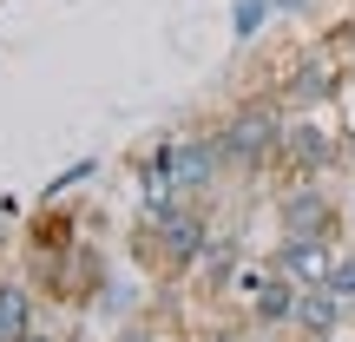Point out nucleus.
I'll list each match as a JSON object with an SVG mask.
<instances>
[{
  "label": "nucleus",
  "instance_id": "nucleus-12",
  "mask_svg": "<svg viewBox=\"0 0 355 342\" xmlns=\"http://www.w3.org/2000/svg\"><path fill=\"white\" fill-rule=\"evenodd\" d=\"M92 171H99V158H73V165H66L60 178H46V191H40V198H46V204H53V198H66V191H79Z\"/></svg>",
  "mask_w": 355,
  "mask_h": 342
},
{
  "label": "nucleus",
  "instance_id": "nucleus-5",
  "mask_svg": "<svg viewBox=\"0 0 355 342\" xmlns=\"http://www.w3.org/2000/svg\"><path fill=\"white\" fill-rule=\"evenodd\" d=\"M171 171H178V185H184L191 198H211V191L224 185V171H230L224 145H217V126L211 132H178L171 139Z\"/></svg>",
  "mask_w": 355,
  "mask_h": 342
},
{
  "label": "nucleus",
  "instance_id": "nucleus-19",
  "mask_svg": "<svg viewBox=\"0 0 355 342\" xmlns=\"http://www.w3.org/2000/svg\"><path fill=\"white\" fill-rule=\"evenodd\" d=\"M349 73H355V33H349Z\"/></svg>",
  "mask_w": 355,
  "mask_h": 342
},
{
  "label": "nucleus",
  "instance_id": "nucleus-7",
  "mask_svg": "<svg viewBox=\"0 0 355 342\" xmlns=\"http://www.w3.org/2000/svg\"><path fill=\"white\" fill-rule=\"evenodd\" d=\"M349 86V66H336L329 53H309V60H296L290 86H283V105L290 112H309V105H336V92Z\"/></svg>",
  "mask_w": 355,
  "mask_h": 342
},
{
  "label": "nucleus",
  "instance_id": "nucleus-17",
  "mask_svg": "<svg viewBox=\"0 0 355 342\" xmlns=\"http://www.w3.org/2000/svg\"><path fill=\"white\" fill-rule=\"evenodd\" d=\"M0 342H20V336H13V323H7V316H0Z\"/></svg>",
  "mask_w": 355,
  "mask_h": 342
},
{
  "label": "nucleus",
  "instance_id": "nucleus-10",
  "mask_svg": "<svg viewBox=\"0 0 355 342\" xmlns=\"http://www.w3.org/2000/svg\"><path fill=\"white\" fill-rule=\"evenodd\" d=\"M237 270H243V237H237V230H211V243H204V257L191 264V277L217 296V290H230Z\"/></svg>",
  "mask_w": 355,
  "mask_h": 342
},
{
  "label": "nucleus",
  "instance_id": "nucleus-11",
  "mask_svg": "<svg viewBox=\"0 0 355 342\" xmlns=\"http://www.w3.org/2000/svg\"><path fill=\"white\" fill-rule=\"evenodd\" d=\"M0 316L13 323V336H26V330H33V290L13 283V277H0Z\"/></svg>",
  "mask_w": 355,
  "mask_h": 342
},
{
  "label": "nucleus",
  "instance_id": "nucleus-6",
  "mask_svg": "<svg viewBox=\"0 0 355 342\" xmlns=\"http://www.w3.org/2000/svg\"><path fill=\"white\" fill-rule=\"evenodd\" d=\"M336 257H343V250H336V237H329V230H290V237H277L270 264H277L290 283H303V290H309V283H329Z\"/></svg>",
  "mask_w": 355,
  "mask_h": 342
},
{
  "label": "nucleus",
  "instance_id": "nucleus-18",
  "mask_svg": "<svg viewBox=\"0 0 355 342\" xmlns=\"http://www.w3.org/2000/svg\"><path fill=\"white\" fill-rule=\"evenodd\" d=\"M296 342H343V336H296Z\"/></svg>",
  "mask_w": 355,
  "mask_h": 342
},
{
  "label": "nucleus",
  "instance_id": "nucleus-16",
  "mask_svg": "<svg viewBox=\"0 0 355 342\" xmlns=\"http://www.w3.org/2000/svg\"><path fill=\"white\" fill-rule=\"evenodd\" d=\"M20 342H66V336H53V330H40V323H33V330H26Z\"/></svg>",
  "mask_w": 355,
  "mask_h": 342
},
{
  "label": "nucleus",
  "instance_id": "nucleus-14",
  "mask_svg": "<svg viewBox=\"0 0 355 342\" xmlns=\"http://www.w3.org/2000/svg\"><path fill=\"white\" fill-rule=\"evenodd\" d=\"M329 290H343L349 303H355V250H343V257H336V270H329Z\"/></svg>",
  "mask_w": 355,
  "mask_h": 342
},
{
  "label": "nucleus",
  "instance_id": "nucleus-15",
  "mask_svg": "<svg viewBox=\"0 0 355 342\" xmlns=\"http://www.w3.org/2000/svg\"><path fill=\"white\" fill-rule=\"evenodd\" d=\"M105 342H178L171 330H145V323H139V330H119V336H105Z\"/></svg>",
  "mask_w": 355,
  "mask_h": 342
},
{
  "label": "nucleus",
  "instance_id": "nucleus-4",
  "mask_svg": "<svg viewBox=\"0 0 355 342\" xmlns=\"http://www.w3.org/2000/svg\"><path fill=\"white\" fill-rule=\"evenodd\" d=\"M277 230L283 237L290 230H329V237H343V211H336L329 185L316 171H290V185L277 191Z\"/></svg>",
  "mask_w": 355,
  "mask_h": 342
},
{
  "label": "nucleus",
  "instance_id": "nucleus-2",
  "mask_svg": "<svg viewBox=\"0 0 355 342\" xmlns=\"http://www.w3.org/2000/svg\"><path fill=\"white\" fill-rule=\"evenodd\" d=\"M329 165H343V112L309 105L283 126V171H329Z\"/></svg>",
  "mask_w": 355,
  "mask_h": 342
},
{
  "label": "nucleus",
  "instance_id": "nucleus-1",
  "mask_svg": "<svg viewBox=\"0 0 355 342\" xmlns=\"http://www.w3.org/2000/svg\"><path fill=\"white\" fill-rule=\"evenodd\" d=\"M283 99H243V105H230L224 119H217V145H224V158H230V171H243V178H263V171H277L283 165Z\"/></svg>",
  "mask_w": 355,
  "mask_h": 342
},
{
  "label": "nucleus",
  "instance_id": "nucleus-8",
  "mask_svg": "<svg viewBox=\"0 0 355 342\" xmlns=\"http://www.w3.org/2000/svg\"><path fill=\"white\" fill-rule=\"evenodd\" d=\"M296 296H303V283H290L270 264L263 283H257V296H250V309H243V323H250V330H290L296 323Z\"/></svg>",
  "mask_w": 355,
  "mask_h": 342
},
{
  "label": "nucleus",
  "instance_id": "nucleus-3",
  "mask_svg": "<svg viewBox=\"0 0 355 342\" xmlns=\"http://www.w3.org/2000/svg\"><path fill=\"white\" fill-rule=\"evenodd\" d=\"M145 230H158V264L165 270H191L204 257V243H211V198H184L178 211L165 217H145Z\"/></svg>",
  "mask_w": 355,
  "mask_h": 342
},
{
  "label": "nucleus",
  "instance_id": "nucleus-9",
  "mask_svg": "<svg viewBox=\"0 0 355 342\" xmlns=\"http://www.w3.org/2000/svg\"><path fill=\"white\" fill-rule=\"evenodd\" d=\"M355 316V303L343 290H329V283H309L303 296H296V336H343V323Z\"/></svg>",
  "mask_w": 355,
  "mask_h": 342
},
{
  "label": "nucleus",
  "instance_id": "nucleus-13",
  "mask_svg": "<svg viewBox=\"0 0 355 342\" xmlns=\"http://www.w3.org/2000/svg\"><path fill=\"white\" fill-rule=\"evenodd\" d=\"M277 13V0H237V13H230V26H237V40H257V26Z\"/></svg>",
  "mask_w": 355,
  "mask_h": 342
}]
</instances>
